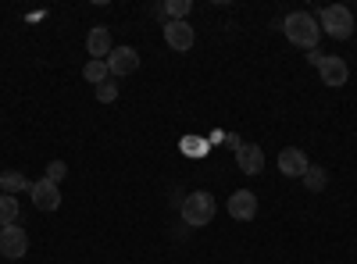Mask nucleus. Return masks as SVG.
I'll use <instances>...</instances> for the list:
<instances>
[{
    "label": "nucleus",
    "instance_id": "obj_1",
    "mask_svg": "<svg viewBox=\"0 0 357 264\" xmlns=\"http://www.w3.org/2000/svg\"><path fill=\"white\" fill-rule=\"evenodd\" d=\"M282 33L293 47H304V50H314L318 47V36H321V29H318V18L307 15V11H293L282 18Z\"/></svg>",
    "mask_w": 357,
    "mask_h": 264
},
{
    "label": "nucleus",
    "instance_id": "obj_10",
    "mask_svg": "<svg viewBox=\"0 0 357 264\" xmlns=\"http://www.w3.org/2000/svg\"><path fill=\"white\" fill-rule=\"evenodd\" d=\"M311 168L307 154L296 150V146H286V150H279V171L289 175V179H304V171Z\"/></svg>",
    "mask_w": 357,
    "mask_h": 264
},
{
    "label": "nucleus",
    "instance_id": "obj_6",
    "mask_svg": "<svg viewBox=\"0 0 357 264\" xmlns=\"http://www.w3.org/2000/svg\"><path fill=\"white\" fill-rule=\"evenodd\" d=\"M318 75H321V82L325 86H347V79H350V68H347V61L340 54H325L321 57V65H318Z\"/></svg>",
    "mask_w": 357,
    "mask_h": 264
},
{
    "label": "nucleus",
    "instance_id": "obj_11",
    "mask_svg": "<svg viewBox=\"0 0 357 264\" xmlns=\"http://www.w3.org/2000/svg\"><path fill=\"white\" fill-rule=\"evenodd\" d=\"M229 215L236 218V222H250L254 215H257V196L250 193V189H236L232 196H229Z\"/></svg>",
    "mask_w": 357,
    "mask_h": 264
},
{
    "label": "nucleus",
    "instance_id": "obj_14",
    "mask_svg": "<svg viewBox=\"0 0 357 264\" xmlns=\"http://www.w3.org/2000/svg\"><path fill=\"white\" fill-rule=\"evenodd\" d=\"M304 186H307L311 193H321L325 186H329V171H325L321 164H311V168L304 171Z\"/></svg>",
    "mask_w": 357,
    "mask_h": 264
},
{
    "label": "nucleus",
    "instance_id": "obj_8",
    "mask_svg": "<svg viewBox=\"0 0 357 264\" xmlns=\"http://www.w3.org/2000/svg\"><path fill=\"white\" fill-rule=\"evenodd\" d=\"M29 196H33V203L40 211H57L61 208V189H57L50 179H36L33 189H29Z\"/></svg>",
    "mask_w": 357,
    "mask_h": 264
},
{
    "label": "nucleus",
    "instance_id": "obj_7",
    "mask_svg": "<svg viewBox=\"0 0 357 264\" xmlns=\"http://www.w3.org/2000/svg\"><path fill=\"white\" fill-rule=\"evenodd\" d=\"M86 50H89V61H107V54L114 50V43H111V29H107V25H93V29H89Z\"/></svg>",
    "mask_w": 357,
    "mask_h": 264
},
{
    "label": "nucleus",
    "instance_id": "obj_17",
    "mask_svg": "<svg viewBox=\"0 0 357 264\" xmlns=\"http://www.w3.org/2000/svg\"><path fill=\"white\" fill-rule=\"evenodd\" d=\"M190 11H193L190 0H168V4H165L168 22H186V15H190Z\"/></svg>",
    "mask_w": 357,
    "mask_h": 264
},
{
    "label": "nucleus",
    "instance_id": "obj_9",
    "mask_svg": "<svg viewBox=\"0 0 357 264\" xmlns=\"http://www.w3.org/2000/svg\"><path fill=\"white\" fill-rule=\"evenodd\" d=\"M236 164L243 175H261L264 171V150L257 143H240L236 146Z\"/></svg>",
    "mask_w": 357,
    "mask_h": 264
},
{
    "label": "nucleus",
    "instance_id": "obj_19",
    "mask_svg": "<svg viewBox=\"0 0 357 264\" xmlns=\"http://www.w3.org/2000/svg\"><path fill=\"white\" fill-rule=\"evenodd\" d=\"M65 175H68V164H65V161H50V164H47V179H50L54 186H61Z\"/></svg>",
    "mask_w": 357,
    "mask_h": 264
},
{
    "label": "nucleus",
    "instance_id": "obj_15",
    "mask_svg": "<svg viewBox=\"0 0 357 264\" xmlns=\"http://www.w3.org/2000/svg\"><path fill=\"white\" fill-rule=\"evenodd\" d=\"M8 225H18V200L0 193V228H8Z\"/></svg>",
    "mask_w": 357,
    "mask_h": 264
},
{
    "label": "nucleus",
    "instance_id": "obj_3",
    "mask_svg": "<svg viewBox=\"0 0 357 264\" xmlns=\"http://www.w3.org/2000/svg\"><path fill=\"white\" fill-rule=\"evenodd\" d=\"M215 211H218V203H215L211 193H190V196L183 200V222H186L190 228L207 225V222L215 218Z\"/></svg>",
    "mask_w": 357,
    "mask_h": 264
},
{
    "label": "nucleus",
    "instance_id": "obj_2",
    "mask_svg": "<svg viewBox=\"0 0 357 264\" xmlns=\"http://www.w3.org/2000/svg\"><path fill=\"white\" fill-rule=\"evenodd\" d=\"M318 29H321V33H329L333 40H350L354 36V15H350V8H343V4L321 8Z\"/></svg>",
    "mask_w": 357,
    "mask_h": 264
},
{
    "label": "nucleus",
    "instance_id": "obj_18",
    "mask_svg": "<svg viewBox=\"0 0 357 264\" xmlns=\"http://www.w3.org/2000/svg\"><path fill=\"white\" fill-rule=\"evenodd\" d=\"M97 100L100 104H114L118 100V79H107V82L97 86Z\"/></svg>",
    "mask_w": 357,
    "mask_h": 264
},
{
    "label": "nucleus",
    "instance_id": "obj_20",
    "mask_svg": "<svg viewBox=\"0 0 357 264\" xmlns=\"http://www.w3.org/2000/svg\"><path fill=\"white\" fill-rule=\"evenodd\" d=\"M321 57H325V54H321V50H307V61H311V65H314V68H318V65H321Z\"/></svg>",
    "mask_w": 357,
    "mask_h": 264
},
{
    "label": "nucleus",
    "instance_id": "obj_12",
    "mask_svg": "<svg viewBox=\"0 0 357 264\" xmlns=\"http://www.w3.org/2000/svg\"><path fill=\"white\" fill-rule=\"evenodd\" d=\"M193 25L190 22H168L165 25V43L172 47V50H190L193 47Z\"/></svg>",
    "mask_w": 357,
    "mask_h": 264
},
{
    "label": "nucleus",
    "instance_id": "obj_4",
    "mask_svg": "<svg viewBox=\"0 0 357 264\" xmlns=\"http://www.w3.org/2000/svg\"><path fill=\"white\" fill-rule=\"evenodd\" d=\"M29 250V236H25V228L22 225H8V228H0V257H8V261H22Z\"/></svg>",
    "mask_w": 357,
    "mask_h": 264
},
{
    "label": "nucleus",
    "instance_id": "obj_5",
    "mask_svg": "<svg viewBox=\"0 0 357 264\" xmlns=\"http://www.w3.org/2000/svg\"><path fill=\"white\" fill-rule=\"evenodd\" d=\"M136 68H139L136 47H114V50L107 54V72H111V79H126V75H132Z\"/></svg>",
    "mask_w": 357,
    "mask_h": 264
},
{
    "label": "nucleus",
    "instance_id": "obj_13",
    "mask_svg": "<svg viewBox=\"0 0 357 264\" xmlns=\"http://www.w3.org/2000/svg\"><path fill=\"white\" fill-rule=\"evenodd\" d=\"M0 189H4L8 196H15V193H25V189H33V183H29L22 171H0Z\"/></svg>",
    "mask_w": 357,
    "mask_h": 264
},
{
    "label": "nucleus",
    "instance_id": "obj_16",
    "mask_svg": "<svg viewBox=\"0 0 357 264\" xmlns=\"http://www.w3.org/2000/svg\"><path fill=\"white\" fill-rule=\"evenodd\" d=\"M82 79H86V82H93V86L107 82V79H111V72H107V61H86V68H82Z\"/></svg>",
    "mask_w": 357,
    "mask_h": 264
}]
</instances>
